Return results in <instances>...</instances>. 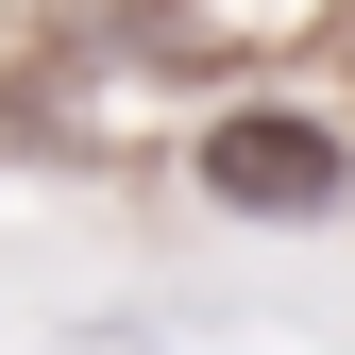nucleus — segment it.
<instances>
[{
  "label": "nucleus",
  "mask_w": 355,
  "mask_h": 355,
  "mask_svg": "<svg viewBox=\"0 0 355 355\" xmlns=\"http://www.w3.org/2000/svg\"><path fill=\"white\" fill-rule=\"evenodd\" d=\"M203 203H237V220H338L355 203V169H338V136L304 102H237L203 136Z\"/></svg>",
  "instance_id": "1"
}]
</instances>
